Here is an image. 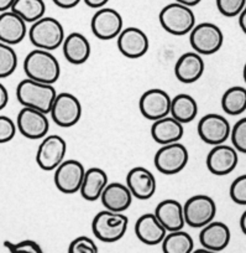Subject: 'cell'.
<instances>
[{"instance_id":"cell-31","label":"cell","mask_w":246,"mask_h":253,"mask_svg":"<svg viewBox=\"0 0 246 253\" xmlns=\"http://www.w3.org/2000/svg\"><path fill=\"white\" fill-rule=\"evenodd\" d=\"M11 10L21 16L26 23L34 24L45 16L46 4L43 0H15Z\"/></svg>"},{"instance_id":"cell-10","label":"cell","mask_w":246,"mask_h":253,"mask_svg":"<svg viewBox=\"0 0 246 253\" xmlns=\"http://www.w3.org/2000/svg\"><path fill=\"white\" fill-rule=\"evenodd\" d=\"M67 153V143L57 134L46 135L38 145L36 153V163L40 169L45 171L57 169L58 165L65 160Z\"/></svg>"},{"instance_id":"cell-34","label":"cell","mask_w":246,"mask_h":253,"mask_svg":"<svg viewBox=\"0 0 246 253\" xmlns=\"http://www.w3.org/2000/svg\"><path fill=\"white\" fill-rule=\"evenodd\" d=\"M216 8L221 15L235 18L241 14L246 5V0H215Z\"/></svg>"},{"instance_id":"cell-11","label":"cell","mask_w":246,"mask_h":253,"mask_svg":"<svg viewBox=\"0 0 246 253\" xmlns=\"http://www.w3.org/2000/svg\"><path fill=\"white\" fill-rule=\"evenodd\" d=\"M86 169L83 164L75 159L63 160L55 170V185L61 193L75 194L83 184Z\"/></svg>"},{"instance_id":"cell-19","label":"cell","mask_w":246,"mask_h":253,"mask_svg":"<svg viewBox=\"0 0 246 253\" xmlns=\"http://www.w3.org/2000/svg\"><path fill=\"white\" fill-rule=\"evenodd\" d=\"M167 233H169L167 230L158 221L155 213H143L135 223V235L143 245H160L165 240Z\"/></svg>"},{"instance_id":"cell-29","label":"cell","mask_w":246,"mask_h":253,"mask_svg":"<svg viewBox=\"0 0 246 253\" xmlns=\"http://www.w3.org/2000/svg\"><path fill=\"white\" fill-rule=\"evenodd\" d=\"M221 108L228 116H240L246 111V88L233 86L224 92L221 97Z\"/></svg>"},{"instance_id":"cell-30","label":"cell","mask_w":246,"mask_h":253,"mask_svg":"<svg viewBox=\"0 0 246 253\" xmlns=\"http://www.w3.org/2000/svg\"><path fill=\"white\" fill-rule=\"evenodd\" d=\"M161 245L163 253H192L194 251L193 238L183 230L169 232Z\"/></svg>"},{"instance_id":"cell-15","label":"cell","mask_w":246,"mask_h":253,"mask_svg":"<svg viewBox=\"0 0 246 253\" xmlns=\"http://www.w3.org/2000/svg\"><path fill=\"white\" fill-rule=\"evenodd\" d=\"M172 98L166 91L160 88H151L143 92L139 101V109L146 119L157 121L171 113Z\"/></svg>"},{"instance_id":"cell-24","label":"cell","mask_w":246,"mask_h":253,"mask_svg":"<svg viewBox=\"0 0 246 253\" xmlns=\"http://www.w3.org/2000/svg\"><path fill=\"white\" fill-rule=\"evenodd\" d=\"M183 134V124L175 119L171 114L155 121L151 126V137L160 145L179 142Z\"/></svg>"},{"instance_id":"cell-41","label":"cell","mask_w":246,"mask_h":253,"mask_svg":"<svg viewBox=\"0 0 246 253\" xmlns=\"http://www.w3.org/2000/svg\"><path fill=\"white\" fill-rule=\"evenodd\" d=\"M83 1L86 3L87 6L93 9L104 8L109 3V0H83Z\"/></svg>"},{"instance_id":"cell-44","label":"cell","mask_w":246,"mask_h":253,"mask_svg":"<svg viewBox=\"0 0 246 253\" xmlns=\"http://www.w3.org/2000/svg\"><path fill=\"white\" fill-rule=\"evenodd\" d=\"M175 1H177V3H181V4H183V5H187V6H189V8H192V6L198 5L202 0H175Z\"/></svg>"},{"instance_id":"cell-46","label":"cell","mask_w":246,"mask_h":253,"mask_svg":"<svg viewBox=\"0 0 246 253\" xmlns=\"http://www.w3.org/2000/svg\"><path fill=\"white\" fill-rule=\"evenodd\" d=\"M192 253H219V252H214V251L207 250V248H199V250H194Z\"/></svg>"},{"instance_id":"cell-9","label":"cell","mask_w":246,"mask_h":253,"mask_svg":"<svg viewBox=\"0 0 246 253\" xmlns=\"http://www.w3.org/2000/svg\"><path fill=\"white\" fill-rule=\"evenodd\" d=\"M51 118L62 128H70L80 121L82 104L79 99L72 93L62 92L58 93L51 109Z\"/></svg>"},{"instance_id":"cell-8","label":"cell","mask_w":246,"mask_h":253,"mask_svg":"<svg viewBox=\"0 0 246 253\" xmlns=\"http://www.w3.org/2000/svg\"><path fill=\"white\" fill-rule=\"evenodd\" d=\"M184 220L193 228H202L214 221L216 215L215 201L208 195H194L183 205Z\"/></svg>"},{"instance_id":"cell-14","label":"cell","mask_w":246,"mask_h":253,"mask_svg":"<svg viewBox=\"0 0 246 253\" xmlns=\"http://www.w3.org/2000/svg\"><path fill=\"white\" fill-rule=\"evenodd\" d=\"M123 24V16L115 9L101 8L92 18L91 28L96 38L108 41L120 35Z\"/></svg>"},{"instance_id":"cell-32","label":"cell","mask_w":246,"mask_h":253,"mask_svg":"<svg viewBox=\"0 0 246 253\" xmlns=\"http://www.w3.org/2000/svg\"><path fill=\"white\" fill-rule=\"evenodd\" d=\"M18 67V55L13 46L0 41V79H6Z\"/></svg>"},{"instance_id":"cell-36","label":"cell","mask_w":246,"mask_h":253,"mask_svg":"<svg viewBox=\"0 0 246 253\" xmlns=\"http://www.w3.org/2000/svg\"><path fill=\"white\" fill-rule=\"evenodd\" d=\"M229 194L234 203L246 206V174L240 175L231 182Z\"/></svg>"},{"instance_id":"cell-27","label":"cell","mask_w":246,"mask_h":253,"mask_svg":"<svg viewBox=\"0 0 246 253\" xmlns=\"http://www.w3.org/2000/svg\"><path fill=\"white\" fill-rule=\"evenodd\" d=\"M108 184L109 177L103 169L91 168V169L86 170L83 184L79 190L80 196L87 201L99 200Z\"/></svg>"},{"instance_id":"cell-23","label":"cell","mask_w":246,"mask_h":253,"mask_svg":"<svg viewBox=\"0 0 246 253\" xmlns=\"http://www.w3.org/2000/svg\"><path fill=\"white\" fill-rule=\"evenodd\" d=\"M204 60L202 55L193 51V52H186L177 60L175 65V75L177 80L182 84H194L203 76Z\"/></svg>"},{"instance_id":"cell-40","label":"cell","mask_w":246,"mask_h":253,"mask_svg":"<svg viewBox=\"0 0 246 253\" xmlns=\"http://www.w3.org/2000/svg\"><path fill=\"white\" fill-rule=\"evenodd\" d=\"M9 102V93H8V89L4 84H0V111H3L4 108L6 107Z\"/></svg>"},{"instance_id":"cell-18","label":"cell","mask_w":246,"mask_h":253,"mask_svg":"<svg viewBox=\"0 0 246 253\" xmlns=\"http://www.w3.org/2000/svg\"><path fill=\"white\" fill-rule=\"evenodd\" d=\"M126 185L134 198L148 200L156 193V179L152 172L143 167H135L126 175Z\"/></svg>"},{"instance_id":"cell-42","label":"cell","mask_w":246,"mask_h":253,"mask_svg":"<svg viewBox=\"0 0 246 253\" xmlns=\"http://www.w3.org/2000/svg\"><path fill=\"white\" fill-rule=\"evenodd\" d=\"M14 3H15V0H0V13L11 10Z\"/></svg>"},{"instance_id":"cell-43","label":"cell","mask_w":246,"mask_h":253,"mask_svg":"<svg viewBox=\"0 0 246 253\" xmlns=\"http://www.w3.org/2000/svg\"><path fill=\"white\" fill-rule=\"evenodd\" d=\"M239 25H240L243 33L246 35V5L244 8V10L241 11L240 15H239Z\"/></svg>"},{"instance_id":"cell-39","label":"cell","mask_w":246,"mask_h":253,"mask_svg":"<svg viewBox=\"0 0 246 253\" xmlns=\"http://www.w3.org/2000/svg\"><path fill=\"white\" fill-rule=\"evenodd\" d=\"M52 1L61 9L75 8L80 3V0H52Z\"/></svg>"},{"instance_id":"cell-35","label":"cell","mask_w":246,"mask_h":253,"mask_svg":"<svg viewBox=\"0 0 246 253\" xmlns=\"http://www.w3.org/2000/svg\"><path fill=\"white\" fill-rule=\"evenodd\" d=\"M67 253H99L98 246L88 236H79L68 246Z\"/></svg>"},{"instance_id":"cell-3","label":"cell","mask_w":246,"mask_h":253,"mask_svg":"<svg viewBox=\"0 0 246 253\" xmlns=\"http://www.w3.org/2000/svg\"><path fill=\"white\" fill-rule=\"evenodd\" d=\"M65 30L57 19L43 16L29 29V39L36 48L53 51L61 47L65 41Z\"/></svg>"},{"instance_id":"cell-1","label":"cell","mask_w":246,"mask_h":253,"mask_svg":"<svg viewBox=\"0 0 246 253\" xmlns=\"http://www.w3.org/2000/svg\"><path fill=\"white\" fill-rule=\"evenodd\" d=\"M24 71L28 79L53 84L61 76V66L51 51L35 48L24 60Z\"/></svg>"},{"instance_id":"cell-47","label":"cell","mask_w":246,"mask_h":253,"mask_svg":"<svg viewBox=\"0 0 246 253\" xmlns=\"http://www.w3.org/2000/svg\"><path fill=\"white\" fill-rule=\"evenodd\" d=\"M243 76H244V81H245V84H246V62H245V66H244V70H243Z\"/></svg>"},{"instance_id":"cell-33","label":"cell","mask_w":246,"mask_h":253,"mask_svg":"<svg viewBox=\"0 0 246 253\" xmlns=\"http://www.w3.org/2000/svg\"><path fill=\"white\" fill-rule=\"evenodd\" d=\"M230 139L238 152L246 154V117L239 119L234 126H231Z\"/></svg>"},{"instance_id":"cell-25","label":"cell","mask_w":246,"mask_h":253,"mask_svg":"<svg viewBox=\"0 0 246 253\" xmlns=\"http://www.w3.org/2000/svg\"><path fill=\"white\" fill-rule=\"evenodd\" d=\"M133 194L128 185L120 182H109L101 196L104 208L114 212H124L133 204Z\"/></svg>"},{"instance_id":"cell-7","label":"cell","mask_w":246,"mask_h":253,"mask_svg":"<svg viewBox=\"0 0 246 253\" xmlns=\"http://www.w3.org/2000/svg\"><path fill=\"white\" fill-rule=\"evenodd\" d=\"M189 42L199 55H213L223 46V31L213 23H201L189 33Z\"/></svg>"},{"instance_id":"cell-2","label":"cell","mask_w":246,"mask_h":253,"mask_svg":"<svg viewBox=\"0 0 246 253\" xmlns=\"http://www.w3.org/2000/svg\"><path fill=\"white\" fill-rule=\"evenodd\" d=\"M53 84L25 79L16 87V98L23 107L37 109L48 114L57 97Z\"/></svg>"},{"instance_id":"cell-28","label":"cell","mask_w":246,"mask_h":253,"mask_svg":"<svg viewBox=\"0 0 246 253\" xmlns=\"http://www.w3.org/2000/svg\"><path fill=\"white\" fill-rule=\"evenodd\" d=\"M171 114L175 119L182 124L189 123L198 114V104L192 96L187 93H179L172 98Z\"/></svg>"},{"instance_id":"cell-45","label":"cell","mask_w":246,"mask_h":253,"mask_svg":"<svg viewBox=\"0 0 246 253\" xmlns=\"http://www.w3.org/2000/svg\"><path fill=\"white\" fill-rule=\"evenodd\" d=\"M240 228L241 231H243L244 235L246 236V210L244 211L243 215H241L240 217Z\"/></svg>"},{"instance_id":"cell-13","label":"cell","mask_w":246,"mask_h":253,"mask_svg":"<svg viewBox=\"0 0 246 253\" xmlns=\"http://www.w3.org/2000/svg\"><path fill=\"white\" fill-rule=\"evenodd\" d=\"M19 132L28 139H43L50 130L47 114L30 107H23L16 119Z\"/></svg>"},{"instance_id":"cell-37","label":"cell","mask_w":246,"mask_h":253,"mask_svg":"<svg viewBox=\"0 0 246 253\" xmlns=\"http://www.w3.org/2000/svg\"><path fill=\"white\" fill-rule=\"evenodd\" d=\"M4 246L10 253H45L37 242L31 240L21 241L19 243H11L9 241L4 242Z\"/></svg>"},{"instance_id":"cell-26","label":"cell","mask_w":246,"mask_h":253,"mask_svg":"<svg viewBox=\"0 0 246 253\" xmlns=\"http://www.w3.org/2000/svg\"><path fill=\"white\" fill-rule=\"evenodd\" d=\"M62 47L66 60L72 65H82L91 57V42L83 34L70 33L65 38Z\"/></svg>"},{"instance_id":"cell-12","label":"cell","mask_w":246,"mask_h":253,"mask_svg":"<svg viewBox=\"0 0 246 253\" xmlns=\"http://www.w3.org/2000/svg\"><path fill=\"white\" fill-rule=\"evenodd\" d=\"M199 138L207 144H224L230 138L231 126L225 117L216 113H209L202 117L198 123Z\"/></svg>"},{"instance_id":"cell-16","label":"cell","mask_w":246,"mask_h":253,"mask_svg":"<svg viewBox=\"0 0 246 253\" xmlns=\"http://www.w3.org/2000/svg\"><path fill=\"white\" fill-rule=\"evenodd\" d=\"M239 154L234 147L226 144L214 145L207 155L206 164L209 171L216 176H225L238 167Z\"/></svg>"},{"instance_id":"cell-20","label":"cell","mask_w":246,"mask_h":253,"mask_svg":"<svg viewBox=\"0 0 246 253\" xmlns=\"http://www.w3.org/2000/svg\"><path fill=\"white\" fill-rule=\"evenodd\" d=\"M26 21L13 10L0 13V41L8 45H18L28 34Z\"/></svg>"},{"instance_id":"cell-21","label":"cell","mask_w":246,"mask_h":253,"mask_svg":"<svg viewBox=\"0 0 246 253\" xmlns=\"http://www.w3.org/2000/svg\"><path fill=\"white\" fill-rule=\"evenodd\" d=\"M156 217L158 218L162 226L167 230V232L183 230L186 225L184 220L183 205L179 201L174 199L163 200L156 206L155 212Z\"/></svg>"},{"instance_id":"cell-6","label":"cell","mask_w":246,"mask_h":253,"mask_svg":"<svg viewBox=\"0 0 246 253\" xmlns=\"http://www.w3.org/2000/svg\"><path fill=\"white\" fill-rule=\"evenodd\" d=\"M189 154L187 148L179 142L161 145L156 152L155 167L161 174L175 175L184 169L188 164Z\"/></svg>"},{"instance_id":"cell-4","label":"cell","mask_w":246,"mask_h":253,"mask_svg":"<svg viewBox=\"0 0 246 253\" xmlns=\"http://www.w3.org/2000/svg\"><path fill=\"white\" fill-rule=\"evenodd\" d=\"M163 30L175 36H184L191 33L196 26V15L189 6L181 3L169 4L158 15Z\"/></svg>"},{"instance_id":"cell-38","label":"cell","mask_w":246,"mask_h":253,"mask_svg":"<svg viewBox=\"0 0 246 253\" xmlns=\"http://www.w3.org/2000/svg\"><path fill=\"white\" fill-rule=\"evenodd\" d=\"M18 126L6 116H0V144L8 143L15 137Z\"/></svg>"},{"instance_id":"cell-5","label":"cell","mask_w":246,"mask_h":253,"mask_svg":"<svg viewBox=\"0 0 246 253\" xmlns=\"http://www.w3.org/2000/svg\"><path fill=\"white\" fill-rule=\"evenodd\" d=\"M128 225L129 218L123 212H114L105 209L94 216L92 231L102 242L114 243L124 237L128 230Z\"/></svg>"},{"instance_id":"cell-22","label":"cell","mask_w":246,"mask_h":253,"mask_svg":"<svg viewBox=\"0 0 246 253\" xmlns=\"http://www.w3.org/2000/svg\"><path fill=\"white\" fill-rule=\"evenodd\" d=\"M231 240L230 228L220 221H211L207 226L202 227L199 233V242L202 247L207 250L220 252L229 246Z\"/></svg>"},{"instance_id":"cell-17","label":"cell","mask_w":246,"mask_h":253,"mask_svg":"<svg viewBox=\"0 0 246 253\" xmlns=\"http://www.w3.org/2000/svg\"><path fill=\"white\" fill-rule=\"evenodd\" d=\"M118 48L128 58H140L147 53L150 40L147 35L139 28L123 29L118 36Z\"/></svg>"}]
</instances>
